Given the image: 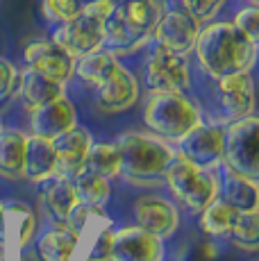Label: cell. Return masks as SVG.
I'll return each instance as SVG.
<instances>
[{
  "label": "cell",
  "mask_w": 259,
  "mask_h": 261,
  "mask_svg": "<svg viewBox=\"0 0 259 261\" xmlns=\"http://www.w3.org/2000/svg\"><path fill=\"white\" fill-rule=\"evenodd\" d=\"M116 66H118L116 53L98 48V50H93V53H87V55H82V57H77L75 71L73 73H77V77L84 80V82L96 84L98 87Z\"/></svg>",
  "instance_id": "obj_22"
},
{
  "label": "cell",
  "mask_w": 259,
  "mask_h": 261,
  "mask_svg": "<svg viewBox=\"0 0 259 261\" xmlns=\"http://www.w3.org/2000/svg\"><path fill=\"white\" fill-rule=\"evenodd\" d=\"M16 80H18V73L14 68V64L7 62V59H0V100H5L14 91Z\"/></svg>",
  "instance_id": "obj_34"
},
{
  "label": "cell",
  "mask_w": 259,
  "mask_h": 261,
  "mask_svg": "<svg viewBox=\"0 0 259 261\" xmlns=\"http://www.w3.org/2000/svg\"><path fill=\"white\" fill-rule=\"evenodd\" d=\"M164 177H166L168 187L173 189V193L191 212H202L218 193L216 179L200 166L189 162L184 154H173L171 162L164 168Z\"/></svg>",
  "instance_id": "obj_3"
},
{
  "label": "cell",
  "mask_w": 259,
  "mask_h": 261,
  "mask_svg": "<svg viewBox=\"0 0 259 261\" xmlns=\"http://www.w3.org/2000/svg\"><path fill=\"white\" fill-rule=\"evenodd\" d=\"M55 148V157H57V166L55 173H59L62 177L73 179L84 170V154H87L89 145H91V137L87 129L75 127L62 132L59 137L50 139Z\"/></svg>",
  "instance_id": "obj_12"
},
{
  "label": "cell",
  "mask_w": 259,
  "mask_h": 261,
  "mask_svg": "<svg viewBox=\"0 0 259 261\" xmlns=\"http://www.w3.org/2000/svg\"><path fill=\"white\" fill-rule=\"evenodd\" d=\"M102 23L105 21L100 18L80 14L73 21L55 25L50 41H55L62 50H66L73 59H77L82 55L102 48Z\"/></svg>",
  "instance_id": "obj_7"
},
{
  "label": "cell",
  "mask_w": 259,
  "mask_h": 261,
  "mask_svg": "<svg viewBox=\"0 0 259 261\" xmlns=\"http://www.w3.org/2000/svg\"><path fill=\"white\" fill-rule=\"evenodd\" d=\"M112 243H114V232L112 229H105L100 234V239L96 241L91 250V257L87 261H112Z\"/></svg>",
  "instance_id": "obj_35"
},
{
  "label": "cell",
  "mask_w": 259,
  "mask_h": 261,
  "mask_svg": "<svg viewBox=\"0 0 259 261\" xmlns=\"http://www.w3.org/2000/svg\"><path fill=\"white\" fill-rule=\"evenodd\" d=\"M223 154L227 157L232 170L250 179L259 177V120L243 116L225 132Z\"/></svg>",
  "instance_id": "obj_6"
},
{
  "label": "cell",
  "mask_w": 259,
  "mask_h": 261,
  "mask_svg": "<svg viewBox=\"0 0 259 261\" xmlns=\"http://www.w3.org/2000/svg\"><path fill=\"white\" fill-rule=\"evenodd\" d=\"M200 214H202L200 227L205 229L207 234H212V237H225V234H230V227L234 223L237 209L230 207L223 198L221 200L214 198Z\"/></svg>",
  "instance_id": "obj_28"
},
{
  "label": "cell",
  "mask_w": 259,
  "mask_h": 261,
  "mask_svg": "<svg viewBox=\"0 0 259 261\" xmlns=\"http://www.w3.org/2000/svg\"><path fill=\"white\" fill-rule=\"evenodd\" d=\"M84 3H93V0H82V5H84Z\"/></svg>",
  "instance_id": "obj_38"
},
{
  "label": "cell",
  "mask_w": 259,
  "mask_h": 261,
  "mask_svg": "<svg viewBox=\"0 0 259 261\" xmlns=\"http://www.w3.org/2000/svg\"><path fill=\"white\" fill-rule=\"evenodd\" d=\"M71 182L77 191V198L84 200L89 207H100L105 200L109 198V182L105 177H100V175L87 170V168H84L80 175H75Z\"/></svg>",
  "instance_id": "obj_29"
},
{
  "label": "cell",
  "mask_w": 259,
  "mask_h": 261,
  "mask_svg": "<svg viewBox=\"0 0 259 261\" xmlns=\"http://www.w3.org/2000/svg\"><path fill=\"white\" fill-rule=\"evenodd\" d=\"M28 137L23 132H3L0 134V175L3 177H23Z\"/></svg>",
  "instance_id": "obj_21"
},
{
  "label": "cell",
  "mask_w": 259,
  "mask_h": 261,
  "mask_svg": "<svg viewBox=\"0 0 259 261\" xmlns=\"http://www.w3.org/2000/svg\"><path fill=\"white\" fill-rule=\"evenodd\" d=\"M25 62L28 68L39 71L41 75L57 82H66L75 71V59L62 50L55 41H32L25 48Z\"/></svg>",
  "instance_id": "obj_10"
},
{
  "label": "cell",
  "mask_w": 259,
  "mask_h": 261,
  "mask_svg": "<svg viewBox=\"0 0 259 261\" xmlns=\"http://www.w3.org/2000/svg\"><path fill=\"white\" fill-rule=\"evenodd\" d=\"M116 145L121 152V175L134 184H157L175 154L164 141L137 132L123 134Z\"/></svg>",
  "instance_id": "obj_2"
},
{
  "label": "cell",
  "mask_w": 259,
  "mask_h": 261,
  "mask_svg": "<svg viewBox=\"0 0 259 261\" xmlns=\"http://www.w3.org/2000/svg\"><path fill=\"white\" fill-rule=\"evenodd\" d=\"M114 7H116L114 0H93V3H84L82 5V14H89V16L105 21V18L112 14Z\"/></svg>",
  "instance_id": "obj_36"
},
{
  "label": "cell",
  "mask_w": 259,
  "mask_h": 261,
  "mask_svg": "<svg viewBox=\"0 0 259 261\" xmlns=\"http://www.w3.org/2000/svg\"><path fill=\"white\" fill-rule=\"evenodd\" d=\"M43 14L53 25L68 23L82 14V0H43Z\"/></svg>",
  "instance_id": "obj_31"
},
{
  "label": "cell",
  "mask_w": 259,
  "mask_h": 261,
  "mask_svg": "<svg viewBox=\"0 0 259 261\" xmlns=\"http://www.w3.org/2000/svg\"><path fill=\"white\" fill-rule=\"evenodd\" d=\"M0 207H3V204H0Z\"/></svg>",
  "instance_id": "obj_39"
},
{
  "label": "cell",
  "mask_w": 259,
  "mask_h": 261,
  "mask_svg": "<svg viewBox=\"0 0 259 261\" xmlns=\"http://www.w3.org/2000/svg\"><path fill=\"white\" fill-rule=\"evenodd\" d=\"M146 125L166 139H182L193 125L198 112L182 93H152L143 109Z\"/></svg>",
  "instance_id": "obj_4"
},
{
  "label": "cell",
  "mask_w": 259,
  "mask_h": 261,
  "mask_svg": "<svg viewBox=\"0 0 259 261\" xmlns=\"http://www.w3.org/2000/svg\"><path fill=\"white\" fill-rule=\"evenodd\" d=\"M232 241L243 250H257L259 245V214L252 212H237L234 223L230 227Z\"/></svg>",
  "instance_id": "obj_30"
},
{
  "label": "cell",
  "mask_w": 259,
  "mask_h": 261,
  "mask_svg": "<svg viewBox=\"0 0 259 261\" xmlns=\"http://www.w3.org/2000/svg\"><path fill=\"white\" fill-rule=\"evenodd\" d=\"M30 123H32L34 134L55 139L75 125V109L64 95H57L48 102L32 107V120Z\"/></svg>",
  "instance_id": "obj_16"
},
{
  "label": "cell",
  "mask_w": 259,
  "mask_h": 261,
  "mask_svg": "<svg viewBox=\"0 0 259 261\" xmlns=\"http://www.w3.org/2000/svg\"><path fill=\"white\" fill-rule=\"evenodd\" d=\"M77 237L80 234L71 232L68 227L53 229V232L43 234L39 241V254L43 257V261H68L77 243Z\"/></svg>",
  "instance_id": "obj_27"
},
{
  "label": "cell",
  "mask_w": 259,
  "mask_h": 261,
  "mask_svg": "<svg viewBox=\"0 0 259 261\" xmlns=\"http://www.w3.org/2000/svg\"><path fill=\"white\" fill-rule=\"evenodd\" d=\"M114 3H116V5H118V3H125V0H114Z\"/></svg>",
  "instance_id": "obj_37"
},
{
  "label": "cell",
  "mask_w": 259,
  "mask_h": 261,
  "mask_svg": "<svg viewBox=\"0 0 259 261\" xmlns=\"http://www.w3.org/2000/svg\"><path fill=\"white\" fill-rule=\"evenodd\" d=\"M198 32H200V23L177 7L162 12L157 25L152 28V39L162 48H168L177 55H189L193 50Z\"/></svg>",
  "instance_id": "obj_8"
},
{
  "label": "cell",
  "mask_w": 259,
  "mask_h": 261,
  "mask_svg": "<svg viewBox=\"0 0 259 261\" xmlns=\"http://www.w3.org/2000/svg\"><path fill=\"white\" fill-rule=\"evenodd\" d=\"M182 141V154L193 162L196 166H209L216 164L223 157V145H225V129L218 125H193Z\"/></svg>",
  "instance_id": "obj_9"
},
{
  "label": "cell",
  "mask_w": 259,
  "mask_h": 261,
  "mask_svg": "<svg viewBox=\"0 0 259 261\" xmlns=\"http://www.w3.org/2000/svg\"><path fill=\"white\" fill-rule=\"evenodd\" d=\"M37 227L34 212L23 202H9L0 207V243L9 248H23L30 243Z\"/></svg>",
  "instance_id": "obj_17"
},
{
  "label": "cell",
  "mask_w": 259,
  "mask_h": 261,
  "mask_svg": "<svg viewBox=\"0 0 259 261\" xmlns=\"http://www.w3.org/2000/svg\"><path fill=\"white\" fill-rule=\"evenodd\" d=\"M75 204H80V198H77V191L73 187L71 179H66V177L57 179V182L50 184V189L46 191V207L59 225H64L66 216L71 214V209L75 207Z\"/></svg>",
  "instance_id": "obj_26"
},
{
  "label": "cell",
  "mask_w": 259,
  "mask_h": 261,
  "mask_svg": "<svg viewBox=\"0 0 259 261\" xmlns=\"http://www.w3.org/2000/svg\"><path fill=\"white\" fill-rule=\"evenodd\" d=\"M177 7L182 12H187L191 18H196L198 23H209L218 12L223 9L225 0H175Z\"/></svg>",
  "instance_id": "obj_32"
},
{
  "label": "cell",
  "mask_w": 259,
  "mask_h": 261,
  "mask_svg": "<svg viewBox=\"0 0 259 261\" xmlns=\"http://www.w3.org/2000/svg\"><path fill=\"white\" fill-rule=\"evenodd\" d=\"M84 168L100 175L105 179H112L121 175V152L118 145L109 143H91L84 154Z\"/></svg>",
  "instance_id": "obj_25"
},
{
  "label": "cell",
  "mask_w": 259,
  "mask_h": 261,
  "mask_svg": "<svg viewBox=\"0 0 259 261\" xmlns=\"http://www.w3.org/2000/svg\"><path fill=\"white\" fill-rule=\"evenodd\" d=\"M159 237L141 227H125L114 234L112 261H159Z\"/></svg>",
  "instance_id": "obj_14"
},
{
  "label": "cell",
  "mask_w": 259,
  "mask_h": 261,
  "mask_svg": "<svg viewBox=\"0 0 259 261\" xmlns=\"http://www.w3.org/2000/svg\"><path fill=\"white\" fill-rule=\"evenodd\" d=\"M223 200L237 212H252L259 204V189L255 179L246 177V175L232 170L225 179H223Z\"/></svg>",
  "instance_id": "obj_20"
},
{
  "label": "cell",
  "mask_w": 259,
  "mask_h": 261,
  "mask_svg": "<svg viewBox=\"0 0 259 261\" xmlns=\"http://www.w3.org/2000/svg\"><path fill=\"white\" fill-rule=\"evenodd\" d=\"M150 37L139 30H134L125 18H123L121 9L114 7L112 14L105 18L102 23V46L112 53H132V50L146 46Z\"/></svg>",
  "instance_id": "obj_18"
},
{
  "label": "cell",
  "mask_w": 259,
  "mask_h": 261,
  "mask_svg": "<svg viewBox=\"0 0 259 261\" xmlns=\"http://www.w3.org/2000/svg\"><path fill=\"white\" fill-rule=\"evenodd\" d=\"M218 95L225 114L234 120L250 116L255 107V87L250 73H230L218 77Z\"/></svg>",
  "instance_id": "obj_15"
},
{
  "label": "cell",
  "mask_w": 259,
  "mask_h": 261,
  "mask_svg": "<svg viewBox=\"0 0 259 261\" xmlns=\"http://www.w3.org/2000/svg\"><path fill=\"white\" fill-rule=\"evenodd\" d=\"M96 98H98V107H100L102 112H109V114L123 112V109L132 107L139 98L137 77H134L125 66L118 64V66L98 84Z\"/></svg>",
  "instance_id": "obj_11"
},
{
  "label": "cell",
  "mask_w": 259,
  "mask_h": 261,
  "mask_svg": "<svg viewBox=\"0 0 259 261\" xmlns=\"http://www.w3.org/2000/svg\"><path fill=\"white\" fill-rule=\"evenodd\" d=\"M234 25L246 34L250 41H259V9L257 5H248V7H241L234 16Z\"/></svg>",
  "instance_id": "obj_33"
},
{
  "label": "cell",
  "mask_w": 259,
  "mask_h": 261,
  "mask_svg": "<svg viewBox=\"0 0 259 261\" xmlns=\"http://www.w3.org/2000/svg\"><path fill=\"white\" fill-rule=\"evenodd\" d=\"M55 166H57V157H55V148L50 139L39 137V134L28 137L23 177L32 179V182H43V179L55 175Z\"/></svg>",
  "instance_id": "obj_19"
},
{
  "label": "cell",
  "mask_w": 259,
  "mask_h": 261,
  "mask_svg": "<svg viewBox=\"0 0 259 261\" xmlns=\"http://www.w3.org/2000/svg\"><path fill=\"white\" fill-rule=\"evenodd\" d=\"M134 218H137L139 227L155 234L159 239L171 237L177 229V223H180L177 209L168 200L157 198V195H143V198H139L137 204H134Z\"/></svg>",
  "instance_id": "obj_13"
},
{
  "label": "cell",
  "mask_w": 259,
  "mask_h": 261,
  "mask_svg": "<svg viewBox=\"0 0 259 261\" xmlns=\"http://www.w3.org/2000/svg\"><path fill=\"white\" fill-rule=\"evenodd\" d=\"M143 75L152 93H182L191 80L187 55H177L157 43L146 59Z\"/></svg>",
  "instance_id": "obj_5"
},
{
  "label": "cell",
  "mask_w": 259,
  "mask_h": 261,
  "mask_svg": "<svg viewBox=\"0 0 259 261\" xmlns=\"http://www.w3.org/2000/svg\"><path fill=\"white\" fill-rule=\"evenodd\" d=\"M21 93L28 100L30 107H37V105L48 102V100L57 98V95H64V84L57 82V80L46 77L39 71L25 68L21 75Z\"/></svg>",
  "instance_id": "obj_23"
},
{
  "label": "cell",
  "mask_w": 259,
  "mask_h": 261,
  "mask_svg": "<svg viewBox=\"0 0 259 261\" xmlns=\"http://www.w3.org/2000/svg\"><path fill=\"white\" fill-rule=\"evenodd\" d=\"M193 50L202 71L216 80L230 73H250L257 57V43L250 41L232 21L200 28Z\"/></svg>",
  "instance_id": "obj_1"
},
{
  "label": "cell",
  "mask_w": 259,
  "mask_h": 261,
  "mask_svg": "<svg viewBox=\"0 0 259 261\" xmlns=\"http://www.w3.org/2000/svg\"><path fill=\"white\" fill-rule=\"evenodd\" d=\"M121 9L123 18L132 25L134 30L152 37V28L157 25L159 16H162V5L159 0H125V3L116 5Z\"/></svg>",
  "instance_id": "obj_24"
}]
</instances>
